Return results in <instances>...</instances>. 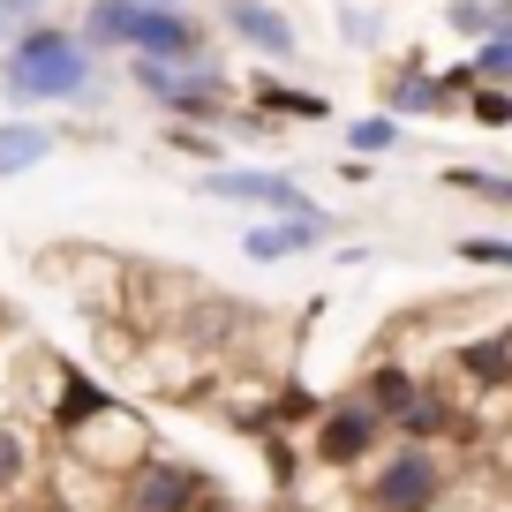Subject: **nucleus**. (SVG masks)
I'll list each match as a JSON object with an SVG mask.
<instances>
[{
  "label": "nucleus",
  "instance_id": "nucleus-17",
  "mask_svg": "<svg viewBox=\"0 0 512 512\" xmlns=\"http://www.w3.org/2000/svg\"><path fill=\"white\" fill-rule=\"evenodd\" d=\"M445 23L460 38H482V31H497V23H512V0H452Z\"/></svg>",
  "mask_w": 512,
  "mask_h": 512
},
{
  "label": "nucleus",
  "instance_id": "nucleus-11",
  "mask_svg": "<svg viewBox=\"0 0 512 512\" xmlns=\"http://www.w3.org/2000/svg\"><path fill=\"white\" fill-rule=\"evenodd\" d=\"M249 106L264 113V121H332V98L302 91V83H279L272 68H264V76H249Z\"/></svg>",
  "mask_w": 512,
  "mask_h": 512
},
{
  "label": "nucleus",
  "instance_id": "nucleus-7",
  "mask_svg": "<svg viewBox=\"0 0 512 512\" xmlns=\"http://www.w3.org/2000/svg\"><path fill=\"white\" fill-rule=\"evenodd\" d=\"M392 430H400L407 445H437V437H475V422L460 415V400H452L445 384H422L415 377V400L392 415Z\"/></svg>",
  "mask_w": 512,
  "mask_h": 512
},
{
  "label": "nucleus",
  "instance_id": "nucleus-1",
  "mask_svg": "<svg viewBox=\"0 0 512 512\" xmlns=\"http://www.w3.org/2000/svg\"><path fill=\"white\" fill-rule=\"evenodd\" d=\"M8 98H68V106H91L98 98V61L76 31H53V23H16L8 31V61H0Z\"/></svg>",
  "mask_w": 512,
  "mask_h": 512
},
{
  "label": "nucleus",
  "instance_id": "nucleus-3",
  "mask_svg": "<svg viewBox=\"0 0 512 512\" xmlns=\"http://www.w3.org/2000/svg\"><path fill=\"white\" fill-rule=\"evenodd\" d=\"M121 53H144V61H166V68L211 61L204 23L181 16V8H159V0H136V16H128V46H121Z\"/></svg>",
  "mask_w": 512,
  "mask_h": 512
},
{
  "label": "nucleus",
  "instance_id": "nucleus-15",
  "mask_svg": "<svg viewBox=\"0 0 512 512\" xmlns=\"http://www.w3.org/2000/svg\"><path fill=\"white\" fill-rule=\"evenodd\" d=\"M38 159H53V128H38V121H0V174H31Z\"/></svg>",
  "mask_w": 512,
  "mask_h": 512
},
{
  "label": "nucleus",
  "instance_id": "nucleus-20",
  "mask_svg": "<svg viewBox=\"0 0 512 512\" xmlns=\"http://www.w3.org/2000/svg\"><path fill=\"white\" fill-rule=\"evenodd\" d=\"M264 475H272V490H279V497H294V475H302V452H294L279 430H264Z\"/></svg>",
  "mask_w": 512,
  "mask_h": 512
},
{
  "label": "nucleus",
  "instance_id": "nucleus-14",
  "mask_svg": "<svg viewBox=\"0 0 512 512\" xmlns=\"http://www.w3.org/2000/svg\"><path fill=\"white\" fill-rule=\"evenodd\" d=\"M354 400H362L369 415H377L384 430H392V415H400V407L415 400V369H400V362H377L362 384H354Z\"/></svg>",
  "mask_w": 512,
  "mask_h": 512
},
{
  "label": "nucleus",
  "instance_id": "nucleus-8",
  "mask_svg": "<svg viewBox=\"0 0 512 512\" xmlns=\"http://www.w3.org/2000/svg\"><path fill=\"white\" fill-rule=\"evenodd\" d=\"M219 23L241 38V46H256V53H272V61H294V23L279 16L272 0H219Z\"/></svg>",
  "mask_w": 512,
  "mask_h": 512
},
{
  "label": "nucleus",
  "instance_id": "nucleus-26",
  "mask_svg": "<svg viewBox=\"0 0 512 512\" xmlns=\"http://www.w3.org/2000/svg\"><path fill=\"white\" fill-rule=\"evenodd\" d=\"M339 23H347V46H377V16H369V8H347V16H339Z\"/></svg>",
  "mask_w": 512,
  "mask_h": 512
},
{
  "label": "nucleus",
  "instance_id": "nucleus-28",
  "mask_svg": "<svg viewBox=\"0 0 512 512\" xmlns=\"http://www.w3.org/2000/svg\"><path fill=\"white\" fill-rule=\"evenodd\" d=\"M264 512H309V505H302V497H272Z\"/></svg>",
  "mask_w": 512,
  "mask_h": 512
},
{
  "label": "nucleus",
  "instance_id": "nucleus-24",
  "mask_svg": "<svg viewBox=\"0 0 512 512\" xmlns=\"http://www.w3.org/2000/svg\"><path fill=\"white\" fill-rule=\"evenodd\" d=\"M445 189H475V196H490V204H512V181L505 174H467V166H452Z\"/></svg>",
  "mask_w": 512,
  "mask_h": 512
},
{
  "label": "nucleus",
  "instance_id": "nucleus-31",
  "mask_svg": "<svg viewBox=\"0 0 512 512\" xmlns=\"http://www.w3.org/2000/svg\"><path fill=\"white\" fill-rule=\"evenodd\" d=\"M159 8H181V0H159Z\"/></svg>",
  "mask_w": 512,
  "mask_h": 512
},
{
  "label": "nucleus",
  "instance_id": "nucleus-5",
  "mask_svg": "<svg viewBox=\"0 0 512 512\" xmlns=\"http://www.w3.org/2000/svg\"><path fill=\"white\" fill-rule=\"evenodd\" d=\"M204 196H219V204H256V211H279V219H302L309 189L294 174H264V166H219V174H204Z\"/></svg>",
  "mask_w": 512,
  "mask_h": 512
},
{
  "label": "nucleus",
  "instance_id": "nucleus-13",
  "mask_svg": "<svg viewBox=\"0 0 512 512\" xmlns=\"http://www.w3.org/2000/svg\"><path fill=\"white\" fill-rule=\"evenodd\" d=\"M452 362H460L467 377H475V392H482V400H497V392H505V369H512V332L497 324V332L467 339V347L452 354Z\"/></svg>",
  "mask_w": 512,
  "mask_h": 512
},
{
  "label": "nucleus",
  "instance_id": "nucleus-6",
  "mask_svg": "<svg viewBox=\"0 0 512 512\" xmlns=\"http://www.w3.org/2000/svg\"><path fill=\"white\" fill-rule=\"evenodd\" d=\"M204 482H211V475H196V467H181V460H159V452H144V460H128L121 512H189Z\"/></svg>",
  "mask_w": 512,
  "mask_h": 512
},
{
  "label": "nucleus",
  "instance_id": "nucleus-25",
  "mask_svg": "<svg viewBox=\"0 0 512 512\" xmlns=\"http://www.w3.org/2000/svg\"><path fill=\"white\" fill-rule=\"evenodd\" d=\"M460 256L482 272H512V241H460Z\"/></svg>",
  "mask_w": 512,
  "mask_h": 512
},
{
  "label": "nucleus",
  "instance_id": "nucleus-27",
  "mask_svg": "<svg viewBox=\"0 0 512 512\" xmlns=\"http://www.w3.org/2000/svg\"><path fill=\"white\" fill-rule=\"evenodd\" d=\"M174 144L196 151V159H219V144H211V136H196V128H174Z\"/></svg>",
  "mask_w": 512,
  "mask_h": 512
},
{
  "label": "nucleus",
  "instance_id": "nucleus-29",
  "mask_svg": "<svg viewBox=\"0 0 512 512\" xmlns=\"http://www.w3.org/2000/svg\"><path fill=\"white\" fill-rule=\"evenodd\" d=\"M31 8H46V0H16V16H31Z\"/></svg>",
  "mask_w": 512,
  "mask_h": 512
},
{
  "label": "nucleus",
  "instance_id": "nucleus-2",
  "mask_svg": "<svg viewBox=\"0 0 512 512\" xmlns=\"http://www.w3.org/2000/svg\"><path fill=\"white\" fill-rule=\"evenodd\" d=\"M445 490H452V475L430 445H392V460L369 475V512H437Z\"/></svg>",
  "mask_w": 512,
  "mask_h": 512
},
{
  "label": "nucleus",
  "instance_id": "nucleus-21",
  "mask_svg": "<svg viewBox=\"0 0 512 512\" xmlns=\"http://www.w3.org/2000/svg\"><path fill=\"white\" fill-rule=\"evenodd\" d=\"M460 106L475 113L482 128H512V91H505V83H475V91H467Z\"/></svg>",
  "mask_w": 512,
  "mask_h": 512
},
{
  "label": "nucleus",
  "instance_id": "nucleus-18",
  "mask_svg": "<svg viewBox=\"0 0 512 512\" xmlns=\"http://www.w3.org/2000/svg\"><path fill=\"white\" fill-rule=\"evenodd\" d=\"M475 83H512V23H497V31H482V46H475Z\"/></svg>",
  "mask_w": 512,
  "mask_h": 512
},
{
  "label": "nucleus",
  "instance_id": "nucleus-12",
  "mask_svg": "<svg viewBox=\"0 0 512 512\" xmlns=\"http://www.w3.org/2000/svg\"><path fill=\"white\" fill-rule=\"evenodd\" d=\"M106 407H113V392H106L98 377H83V369H61V400H53V430H61V437L91 430Z\"/></svg>",
  "mask_w": 512,
  "mask_h": 512
},
{
  "label": "nucleus",
  "instance_id": "nucleus-9",
  "mask_svg": "<svg viewBox=\"0 0 512 512\" xmlns=\"http://www.w3.org/2000/svg\"><path fill=\"white\" fill-rule=\"evenodd\" d=\"M174 121H219L226 106H234V83H226V68L219 61H196V68H181L174 76V91L159 98Z\"/></svg>",
  "mask_w": 512,
  "mask_h": 512
},
{
  "label": "nucleus",
  "instance_id": "nucleus-4",
  "mask_svg": "<svg viewBox=\"0 0 512 512\" xmlns=\"http://www.w3.org/2000/svg\"><path fill=\"white\" fill-rule=\"evenodd\" d=\"M377 445H384V422L369 415L354 392H339V400H324L317 407V467H362V460H377Z\"/></svg>",
  "mask_w": 512,
  "mask_h": 512
},
{
  "label": "nucleus",
  "instance_id": "nucleus-22",
  "mask_svg": "<svg viewBox=\"0 0 512 512\" xmlns=\"http://www.w3.org/2000/svg\"><path fill=\"white\" fill-rule=\"evenodd\" d=\"M400 144V113H369V121H354V151H392Z\"/></svg>",
  "mask_w": 512,
  "mask_h": 512
},
{
  "label": "nucleus",
  "instance_id": "nucleus-16",
  "mask_svg": "<svg viewBox=\"0 0 512 512\" xmlns=\"http://www.w3.org/2000/svg\"><path fill=\"white\" fill-rule=\"evenodd\" d=\"M128 16H136V0H91L83 38H91V46H128Z\"/></svg>",
  "mask_w": 512,
  "mask_h": 512
},
{
  "label": "nucleus",
  "instance_id": "nucleus-10",
  "mask_svg": "<svg viewBox=\"0 0 512 512\" xmlns=\"http://www.w3.org/2000/svg\"><path fill=\"white\" fill-rule=\"evenodd\" d=\"M317 241H332V211H302V219L249 226V234H241V249H249L256 264H279V256H302V249H317Z\"/></svg>",
  "mask_w": 512,
  "mask_h": 512
},
{
  "label": "nucleus",
  "instance_id": "nucleus-23",
  "mask_svg": "<svg viewBox=\"0 0 512 512\" xmlns=\"http://www.w3.org/2000/svg\"><path fill=\"white\" fill-rule=\"evenodd\" d=\"M23 475H31V445L16 430H0V490H16Z\"/></svg>",
  "mask_w": 512,
  "mask_h": 512
},
{
  "label": "nucleus",
  "instance_id": "nucleus-30",
  "mask_svg": "<svg viewBox=\"0 0 512 512\" xmlns=\"http://www.w3.org/2000/svg\"><path fill=\"white\" fill-rule=\"evenodd\" d=\"M46 512H68V505H61V497H46Z\"/></svg>",
  "mask_w": 512,
  "mask_h": 512
},
{
  "label": "nucleus",
  "instance_id": "nucleus-19",
  "mask_svg": "<svg viewBox=\"0 0 512 512\" xmlns=\"http://www.w3.org/2000/svg\"><path fill=\"white\" fill-rule=\"evenodd\" d=\"M317 392H309V384L302 377H287V384H279V400L272 407H264V422H272V430H287V422H317Z\"/></svg>",
  "mask_w": 512,
  "mask_h": 512
}]
</instances>
